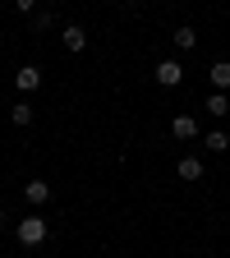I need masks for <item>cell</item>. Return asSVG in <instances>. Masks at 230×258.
I'll list each match as a JSON object with an SVG mask.
<instances>
[{
  "label": "cell",
  "mask_w": 230,
  "mask_h": 258,
  "mask_svg": "<svg viewBox=\"0 0 230 258\" xmlns=\"http://www.w3.org/2000/svg\"><path fill=\"white\" fill-rule=\"evenodd\" d=\"M46 231H51V226H46V217H37V212H32V217H19V226H14V235H19L23 249H37V244L46 240Z\"/></svg>",
  "instance_id": "1"
},
{
  "label": "cell",
  "mask_w": 230,
  "mask_h": 258,
  "mask_svg": "<svg viewBox=\"0 0 230 258\" xmlns=\"http://www.w3.org/2000/svg\"><path fill=\"white\" fill-rule=\"evenodd\" d=\"M152 79H157L161 88H180V83H184V64H180V60H161L157 70H152Z\"/></svg>",
  "instance_id": "2"
},
{
  "label": "cell",
  "mask_w": 230,
  "mask_h": 258,
  "mask_svg": "<svg viewBox=\"0 0 230 258\" xmlns=\"http://www.w3.org/2000/svg\"><path fill=\"white\" fill-rule=\"evenodd\" d=\"M171 134H175L180 143L198 139V120H193V115H175V120H171Z\"/></svg>",
  "instance_id": "3"
},
{
  "label": "cell",
  "mask_w": 230,
  "mask_h": 258,
  "mask_svg": "<svg viewBox=\"0 0 230 258\" xmlns=\"http://www.w3.org/2000/svg\"><path fill=\"white\" fill-rule=\"evenodd\" d=\"M14 83H19V92H32V88H42V70H37V64H19Z\"/></svg>",
  "instance_id": "4"
},
{
  "label": "cell",
  "mask_w": 230,
  "mask_h": 258,
  "mask_svg": "<svg viewBox=\"0 0 230 258\" xmlns=\"http://www.w3.org/2000/svg\"><path fill=\"white\" fill-rule=\"evenodd\" d=\"M23 199H28V203H37V208L51 203V184H46V180H28V184H23Z\"/></svg>",
  "instance_id": "5"
},
{
  "label": "cell",
  "mask_w": 230,
  "mask_h": 258,
  "mask_svg": "<svg viewBox=\"0 0 230 258\" xmlns=\"http://www.w3.org/2000/svg\"><path fill=\"white\" fill-rule=\"evenodd\" d=\"M207 79H212L216 92H230V60H216L212 70H207Z\"/></svg>",
  "instance_id": "6"
},
{
  "label": "cell",
  "mask_w": 230,
  "mask_h": 258,
  "mask_svg": "<svg viewBox=\"0 0 230 258\" xmlns=\"http://www.w3.org/2000/svg\"><path fill=\"white\" fill-rule=\"evenodd\" d=\"M60 42H64V46H69V51H88V32H83L79 23H69V28H64V32H60Z\"/></svg>",
  "instance_id": "7"
},
{
  "label": "cell",
  "mask_w": 230,
  "mask_h": 258,
  "mask_svg": "<svg viewBox=\"0 0 230 258\" xmlns=\"http://www.w3.org/2000/svg\"><path fill=\"white\" fill-rule=\"evenodd\" d=\"M175 171H180V180H189V184H193V180H203V157H180V166H175Z\"/></svg>",
  "instance_id": "8"
},
{
  "label": "cell",
  "mask_w": 230,
  "mask_h": 258,
  "mask_svg": "<svg viewBox=\"0 0 230 258\" xmlns=\"http://www.w3.org/2000/svg\"><path fill=\"white\" fill-rule=\"evenodd\" d=\"M180 51H193V46H198V28H193V23H180L175 28V37H171Z\"/></svg>",
  "instance_id": "9"
},
{
  "label": "cell",
  "mask_w": 230,
  "mask_h": 258,
  "mask_svg": "<svg viewBox=\"0 0 230 258\" xmlns=\"http://www.w3.org/2000/svg\"><path fill=\"white\" fill-rule=\"evenodd\" d=\"M207 115H216V120L230 115V97H225V92H212V97H207Z\"/></svg>",
  "instance_id": "10"
},
{
  "label": "cell",
  "mask_w": 230,
  "mask_h": 258,
  "mask_svg": "<svg viewBox=\"0 0 230 258\" xmlns=\"http://www.w3.org/2000/svg\"><path fill=\"white\" fill-rule=\"evenodd\" d=\"M203 148H207V152H230V134H221V129H212V134L203 139Z\"/></svg>",
  "instance_id": "11"
},
{
  "label": "cell",
  "mask_w": 230,
  "mask_h": 258,
  "mask_svg": "<svg viewBox=\"0 0 230 258\" xmlns=\"http://www.w3.org/2000/svg\"><path fill=\"white\" fill-rule=\"evenodd\" d=\"M10 120H14L19 129H23V124H32V106H28V102H14V111H10Z\"/></svg>",
  "instance_id": "12"
},
{
  "label": "cell",
  "mask_w": 230,
  "mask_h": 258,
  "mask_svg": "<svg viewBox=\"0 0 230 258\" xmlns=\"http://www.w3.org/2000/svg\"><path fill=\"white\" fill-rule=\"evenodd\" d=\"M51 23H55V19H51L46 10H37V14H32V28H37V32H42V28H51Z\"/></svg>",
  "instance_id": "13"
},
{
  "label": "cell",
  "mask_w": 230,
  "mask_h": 258,
  "mask_svg": "<svg viewBox=\"0 0 230 258\" xmlns=\"http://www.w3.org/2000/svg\"><path fill=\"white\" fill-rule=\"evenodd\" d=\"M19 5V14H32V5H37V0H14Z\"/></svg>",
  "instance_id": "14"
}]
</instances>
